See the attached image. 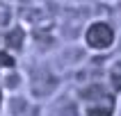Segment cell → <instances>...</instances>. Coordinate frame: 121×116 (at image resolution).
I'll return each mask as SVG.
<instances>
[{"instance_id":"6da1fadb","label":"cell","mask_w":121,"mask_h":116,"mask_svg":"<svg viewBox=\"0 0 121 116\" xmlns=\"http://www.w3.org/2000/svg\"><path fill=\"white\" fill-rule=\"evenodd\" d=\"M21 71L25 75V93L39 102L50 100L66 84L64 75L50 64L48 57H25L21 59Z\"/></svg>"},{"instance_id":"7a4b0ae2","label":"cell","mask_w":121,"mask_h":116,"mask_svg":"<svg viewBox=\"0 0 121 116\" xmlns=\"http://www.w3.org/2000/svg\"><path fill=\"white\" fill-rule=\"evenodd\" d=\"M78 98L80 116H119L121 112V98L112 93L108 84L101 77L82 80L71 84Z\"/></svg>"},{"instance_id":"3957f363","label":"cell","mask_w":121,"mask_h":116,"mask_svg":"<svg viewBox=\"0 0 121 116\" xmlns=\"http://www.w3.org/2000/svg\"><path fill=\"white\" fill-rule=\"evenodd\" d=\"M78 39L91 57H110L119 48V23L112 16H91Z\"/></svg>"},{"instance_id":"277c9868","label":"cell","mask_w":121,"mask_h":116,"mask_svg":"<svg viewBox=\"0 0 121 116\" xmlns=\"http://www.w3.org/2000/svg\"><path fill=\"white\" fill-rule=\"evenodd\" d=\"M43 116H80L78 98H75V91L69 82L50 100L43 102Z\"/></svg>"},{"instance_id":"5b68a950","label":"cell","mask_w":121,"mask_h":116,"mask_svg":"<svg viewBox=\"0 0 121 116\" xmlns=\"http://www.w3.org/2000/svg\"><path fill=\"white\" fill-rule=\"evenodd\" d=\"M2 116H43V102L34 100L25 91L5 96V109Z\"/></svg>"},{"instance_id":"8992f818","label":"cell","mask_w":121,"mask_h":116,"mask_svg":"<svg viewBox=\"0 0 121 116\" xmlns=\"http://www.w3.org/2000/svg\"><path fill=\"white\" fill-rule=\"evenodd\" d=\"M101 80L108 84V89L112 91V93H117L121 98V55L119 52H114V57L110 55L108 59H105Z\"/></svg>"},{"instance_id":"52a82bcc","label":"cell","mask_w":121,"mask_h":116,"mask_svg":"<svg viewBox=\"0 0 121 116\" xmlns=\"http://www.w3.org/2000/svg\"><path fill=\"white\" fill-rule=\"evenodd\" d=\"M0 89H2L5 96L25 91V75H23L21 66L9 68V71H2V73H0Z\"/></svg>"},{"instance_id":"ba28073f","label":"cell","mask_w":121,"mask_h":116,"mask_svg":"<svg viewBox=\"0 0 121 116\" xmlns=\"http://www.w3.org/2000/svg\"><path fill=\"white\" fill-rule=\"evenodd\" d=\"M2 109H5V93H2V89H0V116H2Z\"/></svg>"}]
</instances>
